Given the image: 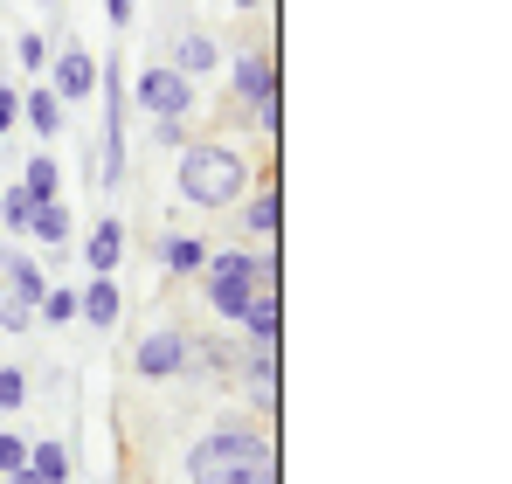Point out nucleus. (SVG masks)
<instances>
[{
    "instance_id": "obj_31",
    "label": "nucleus",
    "mask_w": 512,
    "mask_h": 484,
    "mask_svg": "<svg viewBox=\"0 0 512 484\" xmlns=\"http://www.w3.org/2000/svg\"><path fill=\"white\" fill-rule=\"evenodd\" d=\"M0 291H7V284H0Z\"/></svg>"
},
{
    "instance_id": "obj_24",
    "label": "nucleus",
    "mask_w": 512,
    "mask_h": 484,
    "mask_svg": "<svg viewBox=\"0 0 512 484\" xmlns=\"http://www.w3.org/2000/svg\"><path fill=\"white\" fill-rule=\"evenodd\" d=\"M21 464H28V443H21V436H7V429H0V478H14V471H21Z\"/></svg>"
},
{
    "instance_id": "obj_7",
    "label": "nucleus",
    "mask_w": 512,
    "mask_h": 484,
    "mask_svg": "<svg viewBox=\"0 0 512 484\" xmlns=\"http://www.w3.org/2000/svg\"><path fill=\"white\" fill-rule=\"evenodd\" d=\"M236 90H243V104H250L256 118H263V132H277V63L263 49H243L236 56Z\"/></svg>"
},
{
    "instance_id": "obj_16",
    "label": "nucleus",
    "mask_w": 512,
    "mask_h": 484,
    "mask_svg": "<svg viewBox=\"0 0 512 484\" xmlns=\"http://www.w3.org/2000/svg\"><path fill=\"white\" fill-rule=\"evenodd\" d=\"M70 229H77V222H70V208H63V201H35V215H28V236H35V242L63 249V242H70Z\"/></svg>"
},
{
    "instance_id": "obj_10",
    "label": "nucleus",
    "mask_w": 512,
    "mask_h": 484,
    "mask_svg": "<svg viewBox=\"0 0 512 484\" xmlns=\"http://www.w3.org/2000/svg\"><path fill=\"white\" fill-rule=\"evenodd\" d=\"M173 70H180V77H215V70H222V42H215V35H201V28H187V35H180V42H173Z\"/></svg>"
},
{
    "instance_id": "obj_11",
    "label": "nucleus",
    "mask_w": 512,
    "mask_h": 484,
    "mask_svg": "<svg viewBox=\"0 0 512 484\" xmlns=\"http://www.w3.org/2000/svg\"><path fill=\"white\" fill-rule=\"evenodd\" d=\"M84 263H90V277H111V270L125 263V222H118V215H97V229H90V242H84Z\"/></svg>"
},
{
    "instance_id": "obj_29",
    "label": "nucleus",
    "mask_w": 512,
    "mask_h": 484,
    "mask_svg": "<svg viewBox=\"0 0 512 484\" xmlns=\"http://www.w3.org/2000/svg\"><path fill=\"white\" fill-rule=\"evenodd\" d=\"M236 7H263V0H236Z\"/></svg>"
},
{
    "instance_id": "obj_22",
    "label": "nucleus",
    "mask_w": 512,
    "mask_h": 484,
    "mask_svg": "<svg viewBox=\"0 0 512 484\" xmlns=\"http://www.w3.org/2000/svg\"><path fill=\"white\" fill-rule=\"evenodd\" d=\"M14 56H21V70H28V77H42V70H49V35H21V42H14Z\"/></svg>"
},
{
    "instance_id": "obj_14",
    "label": "nucleus",
    "mask_w": 512,
    "mask_h": 484,
    "mask_svg": "<svg viewBox=\"0 0 512 484\" xmlns=\"http://www.w3.org/2000/svg\"><path fill=\"white\" fill-rule=\"evenodd\" d=\"M21 118L35 125V139H56V132H63V97H56L49 83H28V90H21Z\"/></svg>"
},
{
    "instance_id": "obj_8",
    "label": "nucleus",
    "mask_w": 512,
    "mask_h": 484,
    "mask_svg": "<svg viewBox=\"0 0 512 484\" xmlns=\"http://www.w3.org/2000/svg\"><path fill=\"white\" fill-rule=\"evenodd\" d=\"M49 90H56L63 104H77V97H97V63H90L84 42H63V49L49 56Z\"/></svg>"
},
{
    "instance_id": "obj_17",
    "label": "nucleus",
    "mask_w": 512,
    "mask_h": 484,
    "mask_svg": "<svg viewBox=\"0 0 512 484\" xmlns=\"http://www.w3.org/2000/svg\"><path fill=\"white\" fill-rule=\"evenodd\" d=\"M21 187H28V201H56V194H63V166L49 160V153H28V166H21Z\"/></svg>"
},
{
    "instance_id": "obj_2",
    "label": "nucleus",
    "mask_w": 512,
    "mask_h": 484,
    "mask_svg": "<svg viewBox=\"0 0 512 484\" xmlns=\"http://www.w3.org/2000/svg\"><path fill=\"white\" fill-rule=\"evenodd\" d=\"M173 187H180V201H187V208L215 215V208L243 201V187H250V160H243L236 146H208V139H194V146H180Z\"/></svg>"
},
{
    "instance_id": "obj_23",
    "label": "nucleus",
    "mask_w": 512,
    "mask_h": 484,
    "mask_svg": "<svg viewBox=\"0 0 512 484\" xmlns=\"http://www.w3.org/2000/svg\"><path fill=\"white\" fill-rule=\"evenodd\" d=\"M28 402V374L21 367H0V408H21Z\"/></svg>"
},
{
    "instance_id": "obj_21",
    "label": "nucleus",
    "mask_w": 512,
    "mask_h": 484,
    "mask_svg": "<svg viewBox=\"0 0 512 484\" xmlns=\"http://www.w3.org/2000/svg\"><path fill=\"white\" fill-rule=\"evenodd\" d=\"M35 312H42V325H70V319H77V291H63V284H56V291H42V305H35Z\"/></svg>"
},
{
    "instance_id": "obj_19",
    "label": "nucleus",
    "mask_w": 512,
    "mask_h": 484,
    "mask_svg": "<svg viewBox=\"0 0 512 484\" xmlns=\"http://www.w3.org/2000/svg\"><path fill=\"white\" fill-rule=\"evenodd\" d=\"M243 222H250L263 242H277V222H284V208H277V187H263V194H256L250 208H243Z\"/></svg>"
},
{
    "instance_id": "obj_26",
    "label": "nucleus",
    "mask_w": 512,
    "mask_h": 484,
    "mask_svg": "<svg viewBox=\"0 0 512 484\" xmlns=\"http://www.w3.org/2000/svg\"><path fill=\"white\" fill-rule=\"evenodd\" d=\"M28 325H35V312H28V305L0 298V332H28Z\"/></svg>"
},
{
    "instance_id": "obj_13",
    "label": "nucleus",
    "mask_w": 512,
    "mask_h": 484,
    "mask_svg": "<svg viewBox=\"0 0 512 484\" xmlns=\"http://www.w3.org/2000/svg\"><path fill=\"white\" fill-rule=\"evenodd\" d=\"M77 319H90L97 332H111V325L125 319V298H118L111 277H90V291H77Z\"/></svg>"
},
{
    "instance_id": "obj_15",
    "label": "nucleus",
    "mask_w": 512,
    "mask_h": 484,
    "mask_svg": "<svg viewBox=\"0 0 512 484\" xmlns=\"http://www.w3.org/2000/svg\"><path fill=\"white\" fill-rule=\"evenodd\" d=\"M28 471H35L42 484H70V443H56V436L28 443Z\"/></svg>"
},
{
    "instance_id": "obj_25",
    "label": "nucleus",
    "mask_w": 512,
    "mask_h": 484,
    "mask_svg": "<svg viewBox=\"0 0 512 484\" xmlns=\"http://www.w3.org/2000/svg\"><path fill=\"white\" fill-rule=\"evenodd\" d=\"M153 125V146H187V118H146Z\"/></svg>"
},
{
    "instance_id": "obj_20",
    "label": "nucleus",
    "mask_w": 512,
    "mask_h": 484,
    "mask_svg": "<svg viewBox=\"0 0 512 484\" xmlns=\"http://www.w3.org/2000/svg\"><path fill=\"white\" fill-rule=\"evenodd\" d=\"M28 215H35V201H28V187L14 180V187L0 194V229H7V236H28Z\"/></svg>"
},
{
    "instance_id": "obj_12",
    "label": "nucleus",
    "mask_w": 512,
    "mask_h": 484,
    "mask_svg": "<svg viewBox=\"0 0 512 484\" xmlns=\"http://www.w3.org/2000/svg\"><path fill=\"white\" fill-rule=\"evenodd\" d=\"M243 332H250V346H277V325H284V298H277V284H263L250 305H243Z\"/></svg>"
},
{
    "instance_id": "obj_18",
    "label": "nucleus",
    "mask_w": 512,
    "mask_h": 484,
    "mask_svg": "<svg viewBox=\"0 0 512 484\" xmlns=\"http://www.w3.org/2000/svg\"><path fill=\"white\" fill-rule=\"evenodd\" d=\"M160 256H167L173 277H194V270L208 263V242H194V236H167V249H160Z\"/></svg>"
},
{
    "instance_id": "obj_3",
    "label": "nucleus",
    "mask_w": 512,
    "mask_h": 484,
    "mask_svg": "<svg viewBox=\"0 0 512 484\" xmlns=\"http://www.w3.org/2000/svg\"><path fill=\"white\" fill-rule=\"evenodd\" d=\"M201 284H208V312L236 325L256 291H263V284H277V263H270V256H250V249H208Z\"/></svg>"
},
{
    "instance_id": "obj_1",
    "label": "nucleus",
    "mask_w": 512,
    "mask_h": 484,
    "mask_svg": "<svg viewBox=\"0 0 512 484\" xmlns=\"http://www.w3.org/2000/svg\"><path fill=\"white\" fill-rule=\"evenodd\" d=\"M187 484H277V457L263 429H215L187 450Z\"/></svg>"
},
{
    "instance_id": "obj_27",
    "label": "nucleus",
    "mask_w": 512,
    "mask_h": 484,
    "mask_svg": "<svg viewBox=\"0 0 512 484\" xmlns=\"http://www.w3.org/2000/svg\"><path fill=\"white\" fill-rule=\"evenodd\" d=\"M14 118H21V90L0 77V132H14Z\"/></svg>"
},
{
    "instance_id": "obj_28",
    "label": "nucleus",
    "mask_w": 512,
    "mask_h": 484,
    "mask_svg": "<svg viewBox=\"0 0 512 484\" xmlns=\"http://www.w3.org/2000/svg\"><path fill=\"white\" fill-rule=\"evenodd\" d=\"M104 14H111V28H132V14H139V0H104Z\"/></svg>"
},
{
    "instance_id": "obj_6",
    "label": "nucleus",
    "mask_w": 512,
    "mask_h": 484,
    "mask_svg": "<svg viewBox=\"0 0 512 484\" xmlns=\"http://www.w3.org/2000/svg\"><path fill=\"white\" fill-rule=\"evenodd\" d=\"M187 360H194V346H187V332H180V325H160V332H146V339L132 346V367H139L146 381L187 374Z\"/></svg>"
},
{
    "instance_id": "obj_5",
    "label": "nucleus",
    "mask_w": 512,
    "mask_h": 484,
    "mask_svg": "<svg viewBox=\"0 0 512 484\" xmlns=\"http://www.w3.org/2000/svg\"><path fill=\"white\" fill-rule=\"evenodd\" d=\"M125 83H132L125 97H132L146 118H187V111H194V77H180L173 63H146L139 77H125Z\"/></svg>"
},
{
    "instance_id": "obj_4",
    "label": "nucleus",
    "mask_w": 512,
    "mask_h": 484,
    "mask_svg": "<svg viewBox=\"0 0 512 484\" xmlns=\"http://www.w3.org/2000/svg\"><path fill=\"white\" fill-rule=\"evenodd\" d=\"M97 97H104V153L90 160V180H104V187H118L125 180V63L118 56H104L97 63Z\"/></svg>"
},
{
    "instance_id": "obj_9",
    "label": "nucleus",
    "mask_w": 512,
    "mask_h": 484,
    "mask_svg": "<svg viewBox=\"0 0 512 484\" xmlns=\"http://www.w3.org/2000/svg\"><path fill=\"white\" fill-rule=\"evenodd\" d=\"M0 284H7L0 298H14V305H28V312H35V305H42V291H49V284H42V263H35V256H21V249H0Z\"/></svg>"
},
{
    "instance_id": "obj_30",
    "label": "nucleus",
    "mask_w": 512,
    "mask_h": 484,
    "mask_svg": "<svg viewBox=\"0 0 512 484\" xmlns=\"http://www.w3.org/2000/svg\"><path fill=\"white\" fill-rule=\"evenodd\" d=\"M42 7H56V0H42Z\"/></svg>"
}]
</instances>
